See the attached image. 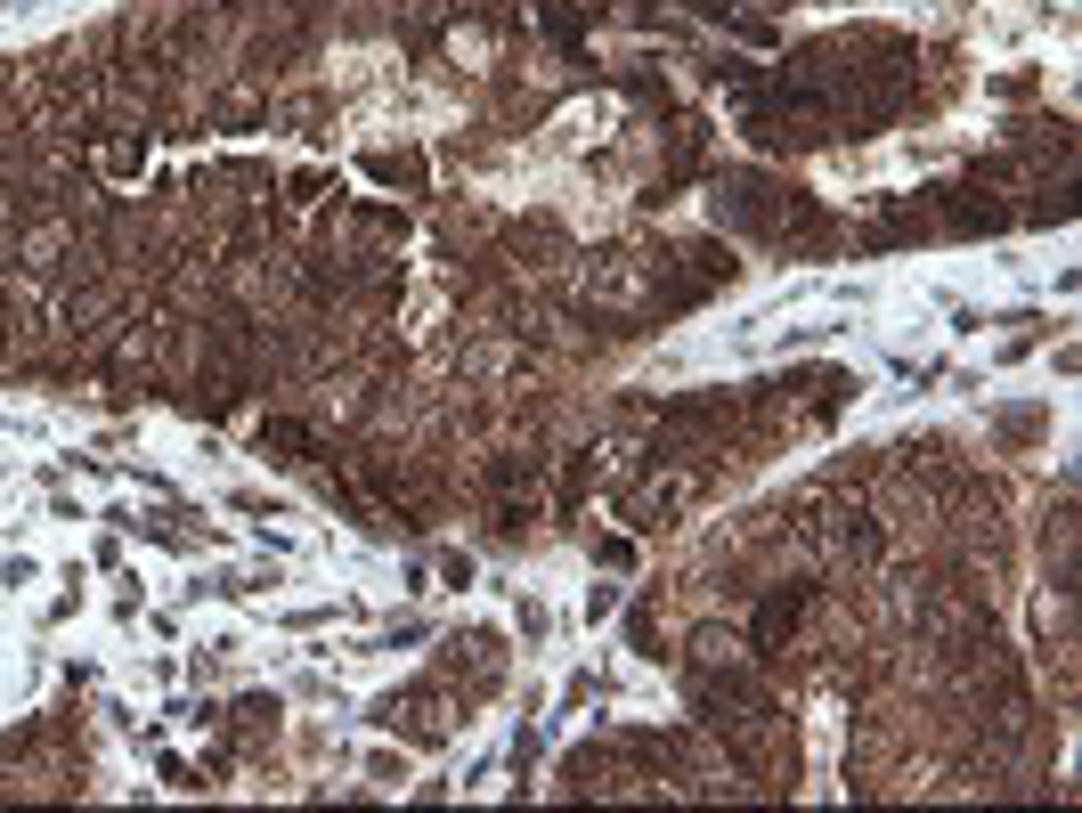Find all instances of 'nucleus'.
Masks as SVG:
<instances>
[{"label":"nucleus","instance_id":"obj_1","mask_svg":"<svg viewBox=\"0 0 1082 813\" xmlns=\"http://www.w3.org/2000/svg\"><path fill=\"white\" fill-rule=\"evenodd\" d=\"M33 578H41L33 553H9V561H0V586H33Z\"/></svg>","mask_w":1082,"mask_h":813}]
</instances>
